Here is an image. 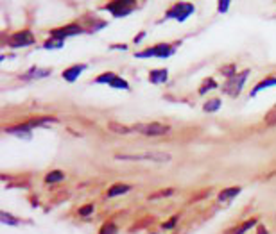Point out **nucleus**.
Here are the masks:
<instances>
[{"label": "nucleus", "instance_id": "1", "mask_svg": "<svg viewBox=\"0 0 276 234\" xmlns=\"http://www.w3.org/2000/svg\"><path fill=\"white\" fill-rule=\"evenodd\" d=\"M115 159L120 161H153V163H167L171 156L165 152H143V154H115Z\"/></svg>", "mask_w": 276, "mask_h": 234}, {"label": "nucleus", "instance_id": "2", "mask_svg": "<svg viewBox=\"0 0 276 234\" xmlns=\"http://www.w3.org/2000/svg\"><path fill=\"white\" fill-rule=\"evenodd\" d=\"M133 129L143 136H162V134H167L171 131V127L163 125V123H138Z\"/></svg>", "mask_w": 276, "mask_h": 234}, {"label": "nucleus", "instance_id": "3", "mask_svg": "<svg viewBox=\"0 0 276 234\" xmlns=\"http://www.w3.org/2000/svg\"><path fill=\"white\" fill-rule=\"evenodd\" d=\"M172 54H174V47H171L167 43H160L147 50H143V52H138L137 58H169V56Z\"/></svg>", "mask_w": 276, "mask_h": 234}, {"label": "nucleus", "instance_id": "4", "mask_svg": "<svg viewBox=\"0 0 276 234\" xmlns=\"http://www.w3.org/2000/svg\"><path fill=\"white\" fill-rule=\"evenodd\" d=\"M247 75H249V72L246 70V72L239 73L237 77H230V79H228L226 86H224V91H226L228 95H232V97H237V95L241 93V89H242V86H244V83H246Z\"/></svg>", "mask_w": 276, "mask_h": 234}, {"label": "nucleus", "instance_id": "5", "mask_svg": "<svg viewBox=\"0 0 276 234\" xmlns=\"http://www.w3.org/2000/svg\"><path fill=\"white\" fill-rule=\"evenodd\" d=\"M194 13V5L192 4H176L174 7L167 11V18H174L177 22H185L188 16Z\"/></svg>", "mask_w": 276, "mask_h": 234}, {"label": "nucleus", "instance_id": "6", "mask_svg": "<svg viewBox=\"0 0 276 234\" xmlns=\"http://www.w3.org/2000/svg\"><path fill=\"white\" fill-rule=\"evenodd\" d=\"M106 9L113 13L115 16H126L133 11V0H115L109 5H106Z\"/></svg>", "mask_w": 276, "mask_h": 234}, {"label": "nucleus", "instance_id": "7", "mask_svg": "<svg viewBox=\"0 0 276 234\" xmlns=\"http://www.w3.org/2000/svg\"><path fill=\"white\" fill-rule=\"evenodd\" d=\"M33 43H34V36H33L31 30H20V32L11 36L9 39V45L15 47V49H18V47H29Z\"/></svg>", "mask_w": 276, "mask_h": 234}, {"label": "nucleus", "instance_id": "8", "mask_svg": "<svg viewBox=\"0 0 276 234\" xmlns=\"http://www.w3.org/2000/svg\"><path fill=\"white\" fill-rule=\"evenodd\" d=\"M81 32H83V29H81L79 25L70 24V25H67V27H61V29H54L52 32H50V34H52V38L65 39V38H69V36L81 34Z\"/></svg>", "mask_w": 276, "mask_h": 234}, {"label": "nucleus", "instance_id": "9", "mask_svg": "<svg viewBox=\"0 0 276 234\" xmlns=\"http://www.w3.org/2000/svg\"><path fill=\"white\" fill-rule=\"evenodd\" d=\"M84 70H86V64H74V66H70V68L65 70L63 79L67 81V83H75L77 77L84 72Z\"/></svg>", "mask_w": 276, "mask_h": 234}, {"label": "nucleus", "instance_id": "10", "mask_svg": "<svg viewBox=\"0 0 276 234\" xmlns=\"http://www.w3.org/2000/svg\"><path fill=\"white\" fill-rule=\"evenodd\" d=\"M31 129L27 123H22V125H15V127H7L5 132H9V134H15L18 138H24V140H31Z\"/></svg>", "mask_w": 276, "mask_h": 234}, {"label": "nucleus", "instance_id": "11", "mask_svg": "<svg viewBox=\"0 0 276 234\" xmlns=\"http://www.w3.org/2000/svg\"><path fill=\"white\" fill-rule=\"evenodd\" d=\"M167 79H169V72L165 68L153 70V72L149 73V81H151L153 84H163Z\"/></svg>", "mask_w": 276, "mask_h": 234}, {"label": "nucleus", "instance_id": "12", "mask_svg": "<svg viewBox=\"0 0 276 234\" xmlns=\"http://www.w3.org/2000/svg\"><path fill=\"white\" fill-rule=\"evenodd\" d=\"M271 86H276V79L275 77H267L264 79L260 84H256L255 88L251 89V97H255L256 93H260L262 89H266V88H271Z\"/></svg>", "mask_w": 276, "mask_h": 234}, {"label": "nucleus", "instance_id": "13", "mask_svg": "<svg viewBox=\"0 0 276 234\" xmlns=\"http://www.w3.org/2000/svg\"><path fill=\"white\" fill-rule=\"evenodd\" d=\"M131 191V186L129 184H115L111 186L108 190V197H118V195H124V193H128Z\"/></svg>", "mask_w": 276, "mask_h": 234}, {"label": "nucleus", "instance_id": "14", "mask_svg": "<svg viewBox=\"0 0 276 234\" xmlns=\"http://www.w3.org/2000/svg\"><path fill=\"white\" fill-rule=\"evenodd\" d=\"M239 193H241V188H226V190H222L221 193H219V200L224 202V200H230V199H233V197H237Z\"/></svg>", "mask_w": 276, "mask_h": 234}, {"label": "nucleus", "instance_id": "15", "mask_svg": "<svg viewBox=\"0 0 276 234\" xmlns=\"http://www.w3.org/2000/svg\"><path fill=\"white\" fill-rule=\"evenodd\" d=\"M50 73V70H39V68H31V72H27L22 79H41L47 77Z\"/></svg>", "mask_w": 276, "mask_h": 234}, {"label": "nucleus", "instance_id": "16", "mask_svg": "<svg viewBox=\"0 0 276 234\" xmlns=\"http://www.w3.org/2000/svg\"><path fill=\"white\" fill-rule=\"evenodd\" d=\"M255 225H256V220L251 218V220H247L246 224L239 225L235 231H232V233H228V234H244V233H247V231L251 229V227H255Z\"/></svg>", "mask_w": 276, "mask_h": 234}, {"label": "nucleus", "instance_id": "17", "mask_svg": "<svg viewBox=\"0 0 276 234\" xmlns=\"http://www.w3.org/2000/svg\"><path fill=\"white\" fill-rule=\"evenodd\" d=\"M63 179H65L63 172L54 170V172H50V174H47L45 182H47V184H54V182H59V180H63Z\"/></svg>", "mask_w": 276, "mask_h": 234}, {"label": "nucleus", "instance_id": "18", "mask_svg": "<svg viewBox=\"0 0 276 234\" xmlns=\"http://www.w3.org/2000/svg\"><path fill=\"white\" fill-rule=\"evenodd\" d=\"M109 129H111L113 132H118V134H129V132H133V131H135L133 127L120 125V123H117V122H111V123H109Z\"/></svg>", "mask_w": 276, "mask_h": 234}, {"label": "nucleus", "instance_id": "19", "mask_svg": "<svg viewBox=\"0 0 276 234\" xmlns=\"http://www.w3.org/2000/svg\"><path fill=\"white\" fill-rule=\"evenodd\" d=\"M109 86H111V88H117V89H129V84L126 83L122 77H118V75H115V77L111 79Z\"/></svg>", "mask_w": 276, "mask_h": 234}, {"label": "nucleus", "instance_id": "20", "mask_svg": "<svg viewBox=\"0 0 276 234\" xmlns=\"http://www.w3.org/2000/svg\"><path fill=\"white\" fill-rule=\"evenodd\" d=\"M219 108H221V100H219V98H212V100H208V102L203 106L205 113H213V111H217Z\"/></svg>", "mask_w": 276, "mask_h": 234}, {"label": "nucleus", "instance_id": "21", "mask_svg": "<svg viewBox=\"0 0 276 234\" xmlns=\"http://www.w3.org/2000/svg\"><path fill=\"white\" fill-rule=\"evenodd\" d=\"M215 88H217L215 81H213V79H207V81H205V84H203L201 88H199V93H201V95H205L207 91H210V89H215Z\"/></svg>", "mask_w": 276, "mask_h": 234}, {"label": "nucleus", "instance_id": "22", "mask_svg": "<svg viewBox=\"0 0 276 234\" xmlns=\"http://www.w3.org/2000/svg\"><path fill=\"white\" fill-rule=\"evenodd\" d=\"M113 77H115V73H111V72L103 73V75H99V77L95 79V83H97V84H109Z\"/></svg>", "mask_w": 276, "mask_h": 234}, {"label": "nucleus", "instance_id": "23", "mask_svg": "<svg viewBox=\"0 0 276 234\" xmlns=\"http://www.w3.org/2000/svg\"><path fill=\"white\" fill-rule=\"evenodd\" d=\"M43 47L45 49H61V47H63V39L54 38V39H50V41H47Z\"/></svg>", "mask_w": 276, "mask_h": 234}, {"label": "nucleus", "instance_id": "24", "mask_svg": "<svg viewBox=\"0 0 276 234\" xmlns=\"http://www.w3.org/2000/svg\"><path fill=\"white\" fill-rule=\"evenodd\" d=\"M0 222H2V224H9V225H18L20 222L16 218H11L9 215H7V213H0Z\"/></svg>", "mask_w": 276, "mask_h": 234}, {"label": "nucleus", "instance_id": "25", "mask_svg": "<svg viewBox=\"0 0 276 234\" xmlns=\"http://www.w3.org/2000/svg\"><path fill=\"white\" fill-rule=\"evenodd\" d=\"M99 234H117V225H115V224H106L103 229H101V233H99Z\"/></svg>", "mask_w": 276, "mask_h": 234}, {"label": "nucleus", "instance_id": "26", "mask_svg": "<svg viewBox=\"0 0 276 234\" xmlns=\"http://www.w3.org/2000/svg\"><path fill=\"white\" fill-rule=\"evenodd\" d=\"M232 0H219V13H226Z\"/></svg>", "mask_w": 276, "mask_h": 234}, {"label": "nucleus", "instance_id": "27", "mask_svg": "<svg viewBox=\"0 0 276 234\" xmlns=\"http://www.w3.org/2000/svg\"><path fill=\"white\" fill-rule=\"evenodd\" d=\"M92 211H94V205L88 204V205H84V207H81V209H79V215H81V216H88V215H92Z\"/></svg>", "mask_w": 276, "mask_h": 234}, {"label": "nucleus", "instance_id": "28", "mask_svg": "<svg viewBox=\"0 0 276 234\" xmlns=\"http://www.w3.org/2000/svg\"><path fill=\"white\" fill-rule=\"evenodd\" d=\"M174 193V190H165V191H160L158 195H153L151 199H162V197H171Z\"/></svg>", "mask_w": 276, "mask_h": 234}, {"label": "nucleus", "instance_id": "29", "mask_svg": "<svg viewBox=\"0 0 276 234\" xmlns=\"http://www.w3.org/2000/svg\"><path fill=\"white\" fill-rule=\"evenodd\" d=\"M222 73H224V75H230V77H233V73H235V66H224V68L221 70Z\"/></svg>", "mask_w": 276, "mask_h": 234}, {"label": "nucleus", "instance_id": "30", "mask_svg": "<svg viewBox=\"0 0 276 234\" xmlns=\"http://www.w3.org/2000/svg\"><path fill=\"white\" fill-rule=\"evenodd\" d=\"M176 220H177V218H172V220H169L167 224H163L162 227H163V229H172L174 225H176Z\"/></svg>", "mask_w": 276, "mask_h": 234}, {"label": "nucleus", "instance_id": "31", "mask_svg": "<svg viewBox=\"0 0 276 234\" xmlns=\"http://www.w3.org/2000/svg\"><path fill=\"white\" fill-rule=\"evenodd\" d=\"M258 234H267V231H266L264 225H258Z\"/></svg>", "mask_w": 276, "mask_h": 234}]
</instances>
